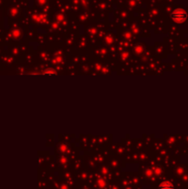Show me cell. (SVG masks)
<instances>
[{
	"mask_svg": "<svg viewBox=\"0 0 188 189\" xmlns=\"http://www.w3.org/2000/svg\"><path fill=\"white\" fill-rule=\"evenodd\" d=\"M172 20L176 23H184L187 20V13L182 8H177L173 10L171 14Z\"/></svg>",
	"mask_w": 188,
	"mask_h": 189,
	"instance_id": "cell-1",
	"label": "cell"
},
{
	"mask_svg": "<svg viewBox=\"0 0 188 189\" xmlns=\"http://www.w3.org/2000/svg\"><path fill=\"white\" fill-rule=\"evenodd\" d=\"M158 189H174V186L171 182H163L158 187Z\"/></svg>",
	"mask_w": 188,
	"mask_h": 189,
	"instance_id": "cell-2",
	"label": "cell"
},
{
	"mask_svg": "<svg viewBox=\"0 0 188 189\" xmlns=\"http://www.w3.org/2000/svg\"><path fill=\"white\" fill-rule=\"evenodd\" d=\"M42 75H56V73H55V72H54V71H52V70L44 71V72H42Z\"/></svg>",
	"mask_w": 188,
	"mask_h": 189,
	"instance_id": "cell-3",
	"label": "cell"
}]
</instances>
